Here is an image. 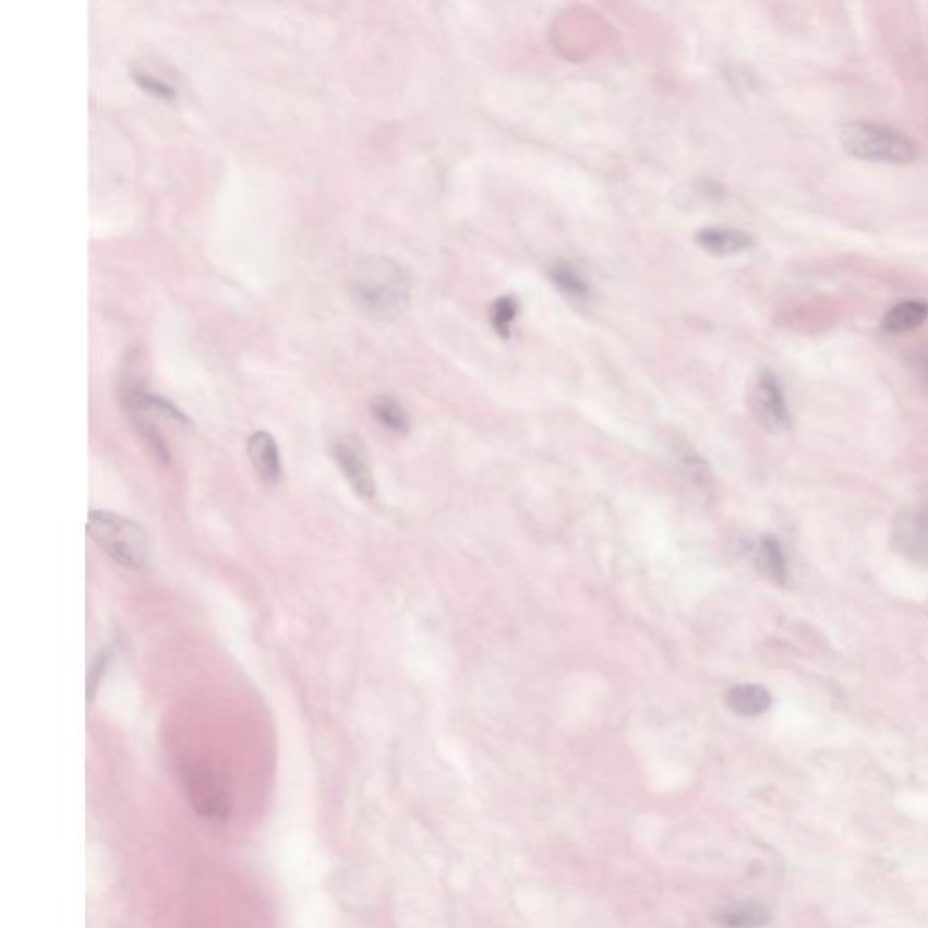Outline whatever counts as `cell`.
Listing matches in <instances>:
<instances>
[{"instance_id": "15", "label": "cell", "mask_w": 928, "mask_h": 928, "mask_svg": "<svg viewBox=\"0 0 928 928\" xmlns=\"http://www.w3.org/2000/svg\"><path fill=\"white\" fill-rule=\"evenodd\" d=\"M550 278L553 279V284L557 285L561 292L571 296V298L580 300V298L590 294V285L586 284V279L569 265H557L550 273Z\"/></svg>"}, {"instance_id": "14", "label": "cell", "mask_w": 928, "mask_h": 928, "mask_svg": "<svg viewBox=\"0 0 928 928\" xmlns=\"http://www.w3.org/2000/svg\"><path fill=\"white\" fill-rule=\"evenodd\" d=\"M372 415L394 434H407L410 419L401 402L393 396H376L371 402Z\"/></svg>"}, {"instance_id": "6", "label": "cell", "mask_w": 928, "mask_h": 928, "mask_svg": "<svg viewBox=\"0 0 928 928\" xmlns=\"http://www.w3.org/2000/svg\"><path fill=\"white\" fill-rule=\"evenodd\" d=\"M333 456L355 494L365 497V499H372L376 494V483H374L371 468L366 465L360 450L350 443L338 441L333 446Z\"/></svg>"}, {"instance_id": "8", "label": "cell", "mask_w": 928, "mask_h": 928, "mask_svg": "<svg viewBox=\"0 0 928 928\" xmlns=\"http://www.w3.org/2000/svg\"><path fill=\"white\" fill-rule=\"evenodd\" d=\"M248 451L260 478L264 479L265 483H278L281 478V459H279L278 443L273 435L264 430L254 432L249 437Z\"/></svg>"}, {"instance_id": "7", "label": "cell", "mask_w": 928, "mask_h": 928, "mask_svg": "<svg viewBox=\"0 0 928 928\" xmlns=\"http://www.w3.org/2000/svg\"><path fill=\"white\" fill-rule=\"evenodd\" d=\"M697 243L703 251L716 256H733L752 248L751 234L733 227H706L698 231Z\"/></svg>"}, {"instance_id": "12", "label": "cell", "mask_w": 928, "mask_h": 928, "mask_svg": "<svg viewBox=\"0 0 928 928\" xmlns=\"http://www.w3.org/2000/svg\"><path fill=\"white\" fill-rule=\"evenodd\" d=\"M928 320L927 301L907 300L892 306L881 322V328L889 334H903L916 330Z\"/></svg>"}, {"instance_id": "1", "label": "cell", "mask_w": 928, "mask_h": 928, "mask_svg": "<svg viewBox=\"0 0 928 928\" xmlns=\"http://www.w3.org/2000/svg\"><path fill=\"white\" fill-rule=\"evenodd\" d=\"M840 144L848 155L875 164L905 166L918 158V147L913 140L889 125L854 120L842 125Z\"/></svg>"}, {"instance_id": "11", "label": "cell", "mask_w": 928, "mask_h": 928, "mask_svg": "<svg viewBox=\"0 0 928 928\" xmlns=\"http://www.w3.org/2000/svg\"><path fill=\"white\" fill-rule=\"evenodd\" d=\"M771 913L760 902L731 903L716 913V924L724 928H758L769 924Z\"/></svg>"}, {"instance_id": "18", "label": "cell", "mask_w": 928, "mask_h": 928, "mask_svg": "<svg viewBox=\"0 0 928 928\" xmlns=\"http://www.w3.org/2000/svg\"><path fill=\"white\" fill-rule=\"evenodd\" d=\"M109 661H111V651L106 650L97 656V661L93 664L89 680H87V698L89 700H93V697H95V692H97L98 686H100V680L104 678V673L108 670Z\"/></svg>"}, {"instance_id": "13", "label": "cell", "mask_w": 928, "mask_h": 928, "mask_svg": "<svg viewBox=\"0 0 928 928\" xmlns=\"http://www.w3.org/2000/svg\"><path fill=\"white\" fill-rule=\"evenodd\" d=\"M757 566L760 574L774 584L784 586L787 580V563L780 542L774 537H763L758 547Z\"/></svg>"}, {"instance_id": "2", "label": "cell", "mask_w": 928, "mask_h": 928, "mask_svg": "<svg viewBox=\"0 0 928 928\" xmlns=\"http://www.w3.org/2000/svg\"><path fill=\"white\" fill-rule=\"evenodd\" d=\"M408 278L390 260H369L352 281V294L361 309L374 316H394L407 305Z\"/></svg>"}, {"instance_id": "3", "label": "cell", "mask_w": 928, "mask_h": 928, "mask_svg": "<svg viewBox=\"0 0 928 928\" xmlns=\"http://www.w3.org/2000/svg\"><path fill=\"white\" fill-rule=\"evenodd\" d=\"M86 531L98 547H103L109 557L125 568H140L149 557V544L144 530L119 514L92 511L87 517Z\"/></svg>"}, {"instance_id": "17", "label": "cell", "mask_w": 928, "mask_h": 928, "mask_svg": "<svg viewBox=\"0 0 928 928\" xmlns=\"http://www.w3.org/2000/svg\"><path fill=\"white\" fill-rule=\"evenodd\" d=\"M133 79L142 89L153 93L156 97L166 98V100H174L177 98V89L169 82L161 81V79L150 75L147 71H133Z\"/></svg>"}, {"instance_id": "16", "label": "cell", "mask_w": 928, "mask_h": 928, "mask_svg": "<svg viewBox=\"0 0 928 928\" xmlns=\"http://www.w3.org/2000/svg\"><path fill=\"white\" fill-rule=\"evenodd\" d=\"M519 314V301L516 296H503L492 306V325L503 338H510L511 325Z\"/></svg>"}, {"instance_id": "4", "label": "cell", "mask_w": 928, "mask_h": 928, "mask_svg": "<svg viewBox=\"0 0 928 928\" xmlns=\"http://www.w3.org/2000/svg\"><path fill=\"white\" fill-rule=\"evenodd\" d=\"M183 782L194 810L205 820L224 823L231 815V802L213 769L205 763L189 766Z\"/></svg>"}, {"instance_id": "10", "label": "cell", "mask_w": 928, "mask_h": 928, "mask_svg": "<svg viewBox=\"0 0 928 928\" xmlns=\"http://www.w3.org/2000/svg\"><path fill=\"white\" fill-rule=\"evenodd\" d=\"M725 703L738 716L755 719V716H760V714L766 713L771 708L773 698H771V692L763 686H758V684H740V686L731 687L727 695H725Z\"/></svg>"}, {"instance_id": "5", "label": "cell", "mask_w": 928, "mask_h": 928, "mask_svg": "<svg viewBox=\"0 0 928 928\" xmlns=\"http://www.w3.org/2000/svg\"><path fill=\"white\" fill-rule=\"evenodd\" d=\"M755 412L760 423L773 432L790 429V410L780 382L771 372H763L755 388Z\"/></svg>"}, {"instance_id": "9", "label": "cell", "mask_w": 928, "mask_h": 928, "mask_svg": "<svg viewBox=\"0 0 928 928\" xmlns=\"http://www.w3.org/2000/svg\"><path fill=\"white\" fill-rule=\"evenodd\" d=\"M897 542L903 552L914 561H928V510L914 511L903 517L897 528Z\"/></svg>"}]
</instances>
